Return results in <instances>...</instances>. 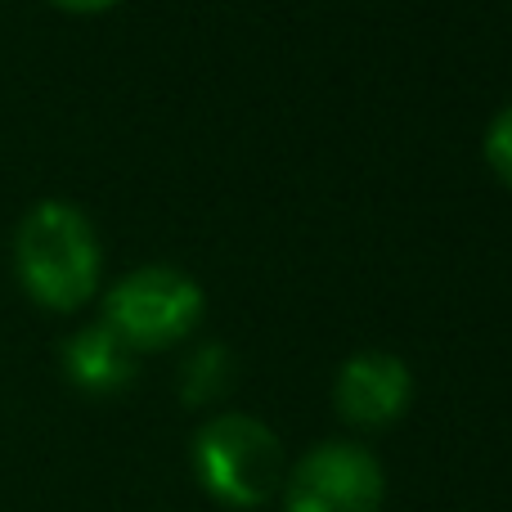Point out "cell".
Instances as JSON below:
<instances>
[{
    "instance_id": "cell-5",
    "label": "cell",
    "mask_w": 512,
    "mask_h": 512,
    "mask_svg": "<svg viewBox=\"0 0 512 512\" xmlns=\"http://www.w3.org/2000/svg\"><path fill=\"white\" fill-rule=\"evenodd\" d=\"M414 405V373L396 351H355L333 378V409L355 432H382Z\"/></svg>"
},
{
    "instance_id": "cell-1",
    "label": "cell",
    "mask_w": 512,
    "mask_h": 512,
    "mask_svg": "<svg viewBox=\"0 0 512 512\" xmlns=\"http://www.w3.org/2000/svg\"><path fill=\"white\" fill-rule=\"evenodd\" d=\"M18 288L50 315H77L99 297L104 283V243L77 203L41 198L27 207L14 230Z\"/></svg>"
},
{
    "instance_id": "cell-7",
    "label": "cell",
    "mask_w": 512,
    "mask_h": 512,
    "mask_svg": "<svg viewBox=\"0 0 512 512\" xmlns=\"http://www.w3.org/2000/svg\"><path fill=\"white\" fill-rule=\"evenodd\" d=\"M234 382H239V360L221 342H198L180 364V400L194 409L225 400L234 391Z\"/></svg>"
},
{
    "instance_id": "cell-4",
    "label": "cell",
    "mask_w": 512,
    "mask_h": 512,
    "mask_svg": "<svg viewBox=\"0 0 512 512\" xmlns=\"http://www.w3.org/2000/svg\"><path fill=\"white\" fill-rule=\"evenodd\" d=\"M279 499L283 512H382L387 468L360 441H319L288 463Z\"/></svg>"
},
{
    "instance_id": "cell-2",
    "label": "cell",
    "mask_w": 512,
    "mask_h": 512,
    "mask_svg": "<svg viewBox=\"0 0 512 512\" xmlns=\"http://www.w3.org/2000/svg\"><path fill=\"white\" fill-rule=\"evenodd\" d=\"M189 468L216 504L252 512L279 495L288 454H283V441L270 423H261L256 414L225 409V414H212L194 432Z\"/></svg>"
},
{
    "instance_id": "cell-6",
    "label": "cell",
    "mask_w": 512,
    "mask_h": 512,
    "mask_svg": "<svg viewBox=\"0 0 512 512\" xmlns=\"http://www.w3.org/2000/svg\"><path fill=\"white\" fill-rule=\"evenodd\" d=\"M63 360V378L81 391V396H117L135 382L140 364H135V351L113 333V328L99 319V324H86L63 342L59 351Z\"/></svg>"
},
{
    "instance_id": "cell-8",
    "label": "cell",
    "mask_w": 512,
    "mask_h": 512,
    "mask_svg": "<svg viewBox=\"0 0 512 512\" xmlns=\"http://www.w3.org/2000/svg\"><path fill=\"white\" fill-rule=\"evenodd\" d=\"M486 162H490V171H495L499 180L512 189V104L508 108H499L495 113V122H490V131H486Z\"/></svg>"
},
{
    "instance_id": "cell-9",
    "label": "cell",
    "mask_w": 512,
    "mask_h": 512,
    "mask_svg": "<svg viewBox=\"0 0 512 512\" xmlns=\"http://www.w3.org/2000/svg\"><path fill=\"white\" fill-rule=\"evenodd\" d=\"M54 9H63V14H77V18H95V14H108V9H117L122 0H50Z\"/></svg>"
},
{
    "instance_id": "cell-3",
    "label": "cell",
    "mask_w": 512,
    "mask_h": 512,
    "mask_svg": "<svg viewBox=\"0 0 512 512\" xmlns=\"http://www.w3.org/2000/svg\"><path fill=\"white\" fill-rule=\"evenodd\" d=\"M207 315L203 283L180 265H140L122 274L104 292V324L131 346L135 355L171 351L189 342Z\"/></svg>"
}]
</instances>
